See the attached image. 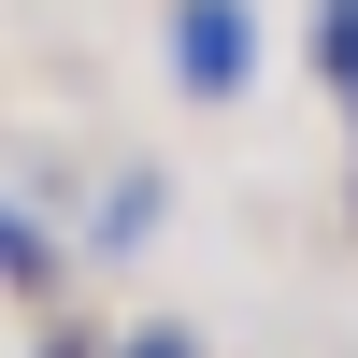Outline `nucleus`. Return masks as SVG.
Masks as SVG:
<instances>
[{"mask_svg":"<svg viewBox=\"0 0 358 358\" xmlns=\"http://www.w3.org/2000/svg\"><path fill=\"white\" fill-rule=\"evenodd\" d=\"M244 72H258V0H172V86L244 101Z\"/></svg>","mask_w":358,"mask_h":358,"instance_id":"obj_1","label":"nucleus"},{"mask_svg":"<svg viewBox=\"0 0 358 358\" xmlns=\"http://www.w3.org/2000/svg\"><path fill=\"white\" fill-rule=\"evenodd\" d=\"M143 229H158V172H115L101 229H86V258H143Z\"/></svg>","mask_w":358,"mask_h":358,"instance_id":"obj_2","label":"nucleus"},{"mask_svg":"<svg viewBox=\"0 0 358 358\" xmlns=\"http://www.w3.org/2000/svg\"><path fill=\"white\" fill-rule=\"evenodd\" d=\"M0 287H29V301L57 287V229L29 215V201H0Z\"/></svg>","mask_w":358,"mask_h":358,"instance_id":"obj_3","label":"nucleus"},{"mask_svg":"<svg viewBox=\"0 0 358 358\" xmlns=\"http://www.w3.org/2000/svg\"><path fill=\"white\" fill-rule=\"evenodd\" d=\"M315 57H330V72L358 86V0H330V15H315Z\"/></svg>","mask_w":358,"mask_h":358,"instance_id":"obj_4","label":"nucleus"},{"mask_svg":"<svg viewBox=\"0 0 358 358\" xmlns=\"http://www.w3.org/2000/svg\"><path fill=\"white\" fill-rule=\"evenodd\" d=\"M115 358H201V344H187V330H129Z\"/></svg>","mask_w":358,"mask_h":358,"instance_id":"obj_5","label":"nucleus"},{"mask_svg":"<svg viewBox=\"0 0 358 358\" xmlns=\"http://www.w3.org/2000/svg\"><path fill=\"white\" fill-rule=\"evenodd\" d=\"M43 358H101V344H72V330H57V344H43Z\"/></svg>","mask_w":358,"mask_h":358,"instance_id":"obj_6","label":"nucleus"}]
</instances>
